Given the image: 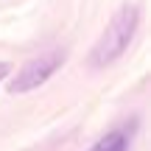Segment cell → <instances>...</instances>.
<instances>
[{
	"instance_id": "1",
	"label": "cell",
	"mask_w": 151,
	"mask_h": 151,
	"mask_svg": "<svg viewBox=\"0 0 151 151\" xmlns=\"http://www.w3.org/2000/svg\"><path fill=\"white\" fill-rule=\"evenodd\" d=\"M137 25H140V9H137L134 3L120 6V9L115 11V17L106 22L104 34L98 37L95 48H92V53H90V62L95 67H106V65H112L115 59H120V56L126 53V48H129V42L134 39Z\"/></svg>"
},
{
	"instance_id": "2",
	"label": "cell",
	"mask_w": 151,
	"mask_h": 151,
	"mask_svg": "<svg viewBox=\"0 0 151 151\" xmlns=\"http://www.w3.org/2000/svg\"><path fill=\"white\" fill-rule=\"evenodd\" d=\"M62 65H65V50H48V53L25 62V65L20 67V73L11 78L9 92H31V90H37V87H42Z\"/></svg>"
},
{
	"instance_id": "3",
	"label": "cell",
	"mask_w": 151,
	"mask_h": 151,
	"mask_svg": "<svg viewBox=\"0 0 151 151\" xmlns=\"http://www.w3.org/2000/svg\"><path fill=\"white\" fill-rule=\"evenodd\" d=\"M126 146H129V134L123 129H115L109 134H104L90 151H126Z\"/></svg>"
},
{
	"instance_id": "4",
	"label": "cell",
	"mask_w": 151,
	"mask_h": 151,
	"mask_svg": "<svg viewBox=\"0 0 151 151\" xmlns=\"http://www.w3.org/2000/svg\"><path fill=\"white\" fill-rule=\"evenodd\" d=\"M9 73H11V65H9V62H0V81H3Z\"/></svg>"
}]
</instances>
